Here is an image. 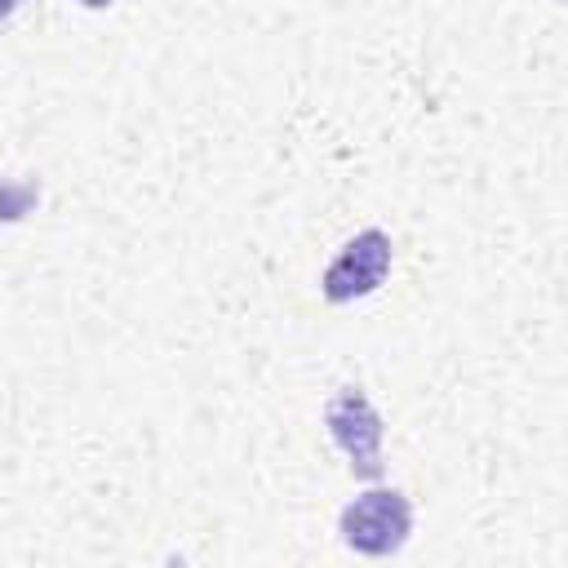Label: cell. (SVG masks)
Instances as JSON below:
<instances>
[{"label": "cell", "mask_w": 568, "mask_h": 568, "mask_svg": "<svg viewBox=\"0 0 568 568\" xmlns=\"http://www.w3.org/2000/svg\"><path fill=\"white\" fill-rule=\"evenodd\" d=\"M18 4H22V0H0V18H9V13L18 9Z\"/></svg>", "instance_id": "5b68a950"}, {"label": "cell", "mask_w": 568, "mask_h": 568, "mask_svg": "<svg viewBox=\"0 0 568 568\" xmlns=\"http://www.w3.org/2000/svg\"><path fill=\"white\" fill-rule=\"evenodd\" d=\"M75 4H84V9H106L111 0H75Z\"/></svg>", "instance_id": "8992f818"}, {"label": "cell", "mask_w": 568, "mask_h": 568, "mask_svg": "<svg viewBox=\"0 0 568 568\" xmlns=\"http://www.w3.org/2000/svg\"><path fill=\"white\" fill-rule=\"evenodd\" d=\"M36 200V186H13V182H0V217H22Z\"/></svg>", "instance_id": "277c9868"}, {"label": "cell", "mask_w": 568, "mask_h": 568, "mask_svg": "<svg viewBox=\"0 0 568 568\" xmlns=\"http://www.w3.org/2000/svg\"><path fill=\"white\" fill-rule=\"evenodd\" d=\"M324 426L333 435V444L351 457V470L359 479H377L382 475V417L368 404V395L359 386H342L328 404H324Z\"/></svg>", "instance_id": "7a4b0ae2"}, {"label": "cell", "mask_w": 568, "mask_h": 568, "mask_svg": "<svg viewBox=\"0 0 568 568\" xmlns=\"http://www.w3.org/2000/svg\"><path fill=\"white\" fill-rule=\"evenodd\" d=\"M386 271H390V235L368 226L355 240H346L342 253L328 262V271L320 280V293L328 302H355V297L377 293Z\"/></svg>", "instance_id": "3957f363"}, {"label": "cell", "mask_w": 568, "mask_h": 568, "mask_svg": "<svg viewBox=\"0 0 568 568\" xmlns=\"http://www.w3.org/2000/svg\"><path fill=\"white\" fill-rule=\"evenodd\" d=\"M337 532L359 555H395L413 532V501L399 488H368L342 510Z\"/></svg>", "instance_id": "6da1fadb"}]
</instances>
